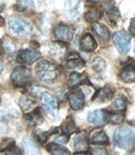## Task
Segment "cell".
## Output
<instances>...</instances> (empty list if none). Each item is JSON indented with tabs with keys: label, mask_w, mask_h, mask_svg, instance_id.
Returning a JSON list of instances; mask_svg holds the SVG:
<instances>
[{
	"label": "cell",
	"mask_w": 135,
	"mask_h": 155,
	"mask_svg": "<svg viewBox=\"0 0 135 155\" xmlns=\"http://www.w3.org/2000/svg\"><path fill=\"white\" fill-rule=\"evenodd\" d=\"M36 74L41 81L51 83L58 78L60 70L56 64L50 61L41 60L36 66Z\"/></svg>",
	"instance_id": "cell-1"
},
{
	"label": "cell",
	"mask_w": 135,
	"mask_h": 155,
	"mask_svg": "<svg viewBox=\"0 0 135 155\" xmlns=\"http://www.w3.org/2000/svg\"><path fill=\"white\" fill-rule=\"evenodd\" d=\"M114 143L117 147L126 151L132 150L135 145V135L128 127L121 126L114 131Z\"/></svg>",
	"instance_id": "cell-2"
},
{
	"label": "cell",
	"mask_w": 135,
	"mask_h": 155,
	"mask_svg": "<svg viewBox=\"0 0 135 155\" xmlns=\"http://www.w3.org/2000/svg\"><path fill=\"white\" fill-rule=\"evenodd\" d=\"M8 26L13 35L20 38L26 37L32 31V26L29 21L20 17H10L8 19Z\"/></svg>",
	"instance_id": "cell-3"
},
{
	"label": "cell",
	"mask_w": 135,
	"mask_h": 155,
	"mask_svg": "<svg viewBox=\"0 0 135 155\" xmlns=\"http://www.w3.org/2000/svg\"><path fill=\"white\" fill-rule=\"evenodd\" d=\"M112 42L121 54H126L131 48V38L127 32L118 31L112 35Z\"/></svg>",
	"instance_id": "cell-4"
},
{
	"label": "cell",
	"mask_w": 135,
	"mask_h": 155,
	"mask_svg": "<svg viewBox=\"0 0 135 155\" xmlns=\"http://www.w3.org/2000/svg\"><path fill=\"white\" fill-rule=\"evenodd\" d=\"M10 78H11L13 84L15 87H23L27 86L30 82L31 74L28 69L19 66L14 69Z\"/></svg>",
	"instance_id": "cell-5"
},
{
	"label": "cell",
	"mask_w": 135,
	"mask_h": 155,
	"mask_svg": "<svg viewBox=\"0 0 135 155\" xmlns=\"http://www.w3.org/2000/svg\"><path fill=\"white\" fill-rule=\"evenodd\" d=\"M82 0H66L64 6V15L70 21L77 20L80 15Z\"/></svg>",
	"instance_id": "cell-6"
},
{
	"label": "cell",
	"mask_w": 135,
	"mask_h": 155,
	"mask_svg": "<svg viewBox=\"0 0 135 155\" xmlns=\"http://www.w3.org/2000/svg\"><path fill=\"white\" fill-rule=\"evenodd\" d=\"M41 102L46 112L50 116H55L57 114V104L54 97L48 92H42L41 94Z\"/></svg>",
	"instance_id": "cell-7"
},
{
	"label": "cell",
	"mask_w": 135,
	"mask_h": 155,
	"mask_svg": "<svg viewBox=\"0 0 135 155\" xmlns=\"http://www.w3.org/2000/svg\"><path fill=\"white\" fill-rule=\"evenodd\" d=\"M39 56H40V54L37 51L26 48V49H22L18 53L17 59L21 64H31L37 60Z\"/></svg>",
	"instance_id": "cell-8"
},
{
	"label": "cell",
	"mask_w": 135,
	"mask_h": 155,
	"mask_svg": "<svg viewBox=\"0 0 135 155\" xmlns=\"http://www.w3.org/2000/svg\"><path fill=\"white\" fill-rule=\"evenodd\" d=\"M54 36L59 42H67L70 41L73 36L70 27L67 25H58L54 29Z\"/></svg>",
	"instance_id": "cell-9"
},
{
	"label": "cell",
	"mask_w": 135,
	"mask_h": 155,
	"mask_svg": "<svg viewBox=\"0 0 135 155\" xmlns=\"http://www.w3.org/2000/svg\"><path fill=\"white\" fill-rule=\"evenodd\" d=\"M68 102L71 109L74 110H80L84 105V95L80 90L71 92L68 95Z\"/></svg>",
	"instance_id": "cell-10"
},
{
	"label": "cell",
	"mask_w": 135,
	"mask_h": 155,
	"mask_svg": "<svg viewBox=\"0 0 135 155\" xmlns=\"http://www.w3.org/2000/svg\"><path fill=\"white\" fill-rule=\"evenodd\" d=\"M97 48V43L90 33H86L82 36L80 41V48L83 52H91Z\"/></svg>",
	"instance_id": "cell-11"
},
{
	"label": "cell",
	"mask_w": 135,
	"mask_h": 155,
	"mask_svg": "<svg viewBox=\"0 0 135 155\" xmlns=\"http://www.w3.org/2000/svg\"><path fill=\"white\" fill-rule=\"evenodd\" d=\"M113 95V90L110 87H104L97 91L91 98V101L97 103H104L108 101Z\"/></svg>",
	"instance_id": "cell-12"
},
{
	"label": "cell",
	"mask_w": 135,
	"mask_h": 155,
	"mask_svg": "<svg viewBox=\"0 0 135 155\" xmlns=\"http://www.w3.org/2000/svg\"><path fill=\"white\" fill-rule=\"evenodd\" d=\"M120 78L127 83L135 81V65L133 64H127L122 68L120 72Z\"/></svg>",
	"instance_id": "cell-13"
},
{
	"label": "cell",
	"mask_w": 135,
	"mask_h": 155,
	"mask_svg": "<svg viewBox=\"0 0 135 155\" xmlns=\"http://www.w3.org/2000/svg\"><path fill=\"white\" fill-rule=\"evenodd\" d=\"M105 113L103 109H96L93 112H90L88 115L89 123L95 124L97 126H102L105 122Z\"/></svg>",
	"instance_id": "cell-14"
},
{
	"label": "cell",
	"mask_w": 135,
	"mask_h": 155,
	"mask_svg": "<svg viewBox=\"0 0 135 155\" xmlns=\"http://www.w3.org/2000/svg\"><path fill=\"white\" fill-rule=\"evenodd\" d=\"M93 31L96 34L97 37H99V38L101 39V41L103 42H107L110 38V31L107 28V26H105L103 24L98 23V22H95L93 23L92 26Z\"/></svg>",
	"instance_id": "cell-15"
},
{
	"label": "cell",
	"mask_w": 135,
	"mask_h": 155,
	"mask_svg": "<svg viewBox=\"0 0 135 155\" xmlns=\"http://www.w3.org/2000/svg\"><path fill=\"white\" fill-rule=\"evenodd\" d=\"M85 64L84 60L78 54H72L68 56L67 62H66V67L69 70H77L83 68Z\"/></svg>",
	"instance_id": "cell-16"
},
{
	"label": "cell",
	"mask_w": 135,
	"mask_h": 155,
	"mask_svg": "<svg viewBox=\"0 0 135 155\" xmlns=\"http://www.w3.org/2000/svg\"><path fill=\"white\" fill-rule=\"evenodd\" d=\"M15 8L19 12L31 15L35 12L36 6L33 0H19L15 5Z\"/></svg>",
	"instance_id": "cell-17"
},
{
	"label": "cell",
	"mask_w": 135,
	"mask_h": 155,
	"mask_svg": "<svg viewBox=\"0 0 135 155\" xmlns=\"http://www.w3.org/2000/svg\"><path fill=\"white\" fill-rule=\"evenodd\" d=\"M74 148L76 153H84L89 150V143L84 135L79 134L74 137Z\"/></svg>",
	"instance_id": "cell-18"
},
{
	"label": "cell",
	"mask_w": 135,
	"mask_h": 155,
	"mask_svg": "<svg viewBox=\"0 0 135 155\" xmlns=\"http://www.w3.org/2000/svg\"><path fill=\"white\" fill-rule=\"evenodd\" d=\"M87 77L84 73H78V72H73L68 80V85L69 87H76L82 83L86 81Z\"/></svg>",
	"instance_id": "cell-19"
},
{
	"label": "cell",
	"mask_w": 135,
	"mask_h": 155,
	"mask_svg": "<svg viewBox=\"0 0 135 155\" xmlns=\"http://www.w3.org/2000/svg\"><path fill=\"white\" fill-rule=\"evenodd\" d=\"M19 104H20L21 109L25 112H27L30 110H32L36 107V101L34 99L33 97L28 95V94H25L20 97Z\"/></svg>",
	"instance_id": "cell-20"
},
{
	"label": "cell",
	"mask_w": 135,
	"mask_h": 155,
	"mask_svg": "<svg viewBox=\"0 0 135 155\" xmlns=\"http://www.w3.org/2000/svg\"><path fill=\"white\" fill-rule=\"evenodd\" d=\"M89 141L92 144L96 145H105L109 143L108 137L103 130H96L91 133Z\"/></svg>",
	"instance_id": "cell-21"
},
{
	"label": "cell",
	"mask_w": 135,
	"mask_h": 155,
	"mask_svg": "<svg viewBox=\"0 0 135 155\" xmlns=\"http://www.w3.org/2000/svg\"><path fill=\"white\" fill-rule=\"evenodd\" d=\"M25 119L26 121L32 126H37L43 121V117L39 109H34L31 112L26 114Z\"/></svg>",
	"instance_id": "cell-22"
},
{
	"label": "cell",
	"mask_w": 135,
	"mask_h": 155,
	"mask_svg": "<svg viewBox=\"0 0 135 155\" xmlns=\"http://www.w3.org/2000/svg\"><path fill=\"white\" fill-rule=\"evenodd\" d=\"M46 150L52 155H71V153L67 147H63L57 143L48 144L46 147Z\"/></svg>",
	"instance_id": "cell-23"
},
{
	"label": "cell",
	"mask_w": 135,
	"mask_h": 155,
	"mask_svg": "<svg viewBox=\"0 0 135 155\" xmlns=\"http://www.w3.org/2000/svg\"><path fill=\"white\" fill-rule=\"evenodd\" d=\"M65 52H66V47L65 45H63L62 42L52 43V45L51 46L50 54L52 57H54L55 59H59L63 58Z\"/></svg>",
	"instance_id": "cell-24"
},
{
	"label": "cell",
	"mask_w": 135,
	"mask_h": 155,
	"mask_svg": "<svg viewBox=\"0 0 135 155\" xmlns=\"http://www.w3.org/2000/svg\"><path fill=\"white\" fill-rule=\"evenodd\" d=\"M22 145L27 155H42L38 147L30 139L25 137L22 140Z\"/></svg>",
	"instance_id": "cell-25"
},
{
	"label": "cell",
	"mask_w": 135,
	"mask_h": 155,
	"mask_svg": "<svg viewBox=\"0 0 135 155\" xmlns=\"http://www.w3.org/2000/svg\"><path fill=\"white\" fill-rule=\"evenodd\" d=\"M102 16V11L98 8H92L84 15V20L89 23H95Z\"/></svg>",
	"instance_id": "cell-26"
},
{
	"label": "cell",
	"mask_w": 135,
	"mask_h": 155,
	"mask_svg": "<svg viewBox=\"0 0 135 155\" xmlns=\"http://www.w3.org/2000/svg\"><path fill=\"white\" fill-rule=\"evenodd\" d=\"M62 130H63V134L67 135V136H70L72 133L75 132L77 130L75 124L73 120L72 117H68L67 120L63 122V124L62 125Z\"/></svg>",
	"instance_id": "cell-27"
},
{
	"label": "cell",
	"mask_w": 135,
	"mask_h": 155,
	"mask_svg": "<svg viewBox=\"0 0 135 155\" xmlns=\"http://www.w3.org/2000/svg\"><path fill=\"white\" fill-rule=\"evenodd\" d=\"M2 45L4 48V51L8 54H13L15 50H16V45L15 42H14L12 38H8L7 36H4L2 41Z\"/></svg>",
	"instance_id": "cell-28"
},
{
	"label": "cell",
	"mask_w": 135,
	"mask_h": 155,
	"mask_svg": "<svg viewBox=\"0 0 135 155\" xmlns=\"http://www.w3.org/2000/svg\"><path fill=\"white\" fill-rule=\"evenodd\" d=\"M124 115L122 113H110L106 112L105 113V122H110L112 124H121L123 121Z\"/></svg>",
	"instance_id": "cell-29"
},
{
	"label": "cell",
	"mask_w": 135,
	"mask_h": 155,
	"mask_svg": "<svg viewBox=\"0 0 135 155\" xmlns=\"http://www.w3.org/2000/svg\"><path fill=\"white\" fill-rule=\"evenodd\" d=\"M111 109L113 111H123L126 109L125 97L120 95L118 97H116L111 104Z\"/></svg>",
	"instance_id": "cell-30"
},
{
	"label": "cell",
	"mask_w": 135,
	"mask_h": 155,
	"mask_svg": "<svg viewBox=\"0 0 135 155\" xmlns=\"http://www.w3.org/2000/svg\"><path fill=\"white\" fill-rule=\"evenodd\" d=\"M92 69L96 72H102L106 67V63L101 57H96L91 64Z\"/></svg>",
	"instance_id": "cell-31"
},
{
	"label": "cell",
	"mask_w": 135,
	"mask_h": 155,
	"mask_svg": "<svg viewBox=\"0 0 135 155\" xmlns=\"http://www.w3.org/2000/svg\"><path fill=\"white\" fill-rule=\"evenodd\" d=\"M49 136H50V134L47 133L46 131H37V132H36V140L40 143H42V144H44V143H46Z\"/></svg>",
	"instance_id": "cell-32"
},
{
	"label": "cell",
	"mask_w": 135,
	"mask_h": 155,
	"mask_svg": "<svg viewBox=\"0 0 135 155\" xmlns=\"http://www.w3.org/2000/svg\"><path fill=\"white\" fill-rule=\"evenodd\" d=\"M4 145L3 148L1 149V151H4V150H8L9 148H11L14 146H15V142L13 138H6V140L4 142Z\"/></svg>",
	"instance_id": "cell-33"
},
{
	"label": "cell",
	"mask_w": 135,
	"mask_h": 155,
	"mask_svg": "<svg viewBox=\"0 0 135 155\" xmlns=\"http://www.w3.org/2000/svg\"><path fill=\"white\" fill-rule=\"evenodd\" d=\"M5 155H23V153L19 147L14 146L11 148H9L8 150H7V153Z\"/></svg>",
	"instance_id": "cell-34"
},
{
	"label": "cell",
	"mask_w": 135,
	"mask_h": 155,
	"mask_svg": "<svg viewBox=\"0 0 135 155\" xmlns=\"http://www.w3.org/2000/svg\"><path fill=\"white\" fill-rule=\"evenodd\" d=\"M92 155H107L106 150L103 147H95L91 151Z\"/></svg>",
	"instance_id": "cell-35"
},
{
	"label": "cell",
	"mask_w": 135,
	"mask_h": 155,
	"mask_svg": "<svg viewBox=\"0 0 135 155\" xmlns=\"http://www.w3.org/2000/svg\"><path fill=\"white\" fill-rule=\"evenodd\" d=\"M68 136H67V135H64L63 134V136H61V137H59L56 140V142L57 143H67L68 141Z\"/></svg>",
	"instance_id": "cell-36"
},
{
	"label": "cell",
	"mask_w": 135,
	"mask_h": 155,
	"mask_svg": "<svg viewBox=\"0 0 135 155\" xmlns=\"http://www.w3.org/2000/svg\"><path fill=\"white\" fill-rule=\"evenodd\" d=\"M129 31H130L131 33L135 36V20L131 21L130 25H129Z\"/></svg>",
	"instance_id": "cell-37"
},
{
	"label": "cell",
	"mask_w": 135,
	"mask_h": 155,
	"mask_svg": "<svg viewBox=\"0 0 135 155\" xmlns=\"http://www.w3.org/2000/svg\"><path fill=\"white\" fill-rule=\"evenodd\" d=\"M3 68H4V62H3V60H1V59H0V73H1V71H2Z\"/></svg>",
	"instance_id": "cell-38"
},
{
	"label": "cell",
	"mask_w": 135,
	"mask_h": 155,
	"mask_svg": "<svg viewBox=\"0 0 135 155\" xmlns=\"http://www.w3.org/2000/svg\"><path fill=\"white\" fill-rule=\"evenodd\" d=\"M4 18H3V17H1V16H0V27H1V26H3V25H4Z\"/></svg>",
	"instance_id": "cell-39"
},
{
	"label": "cell",
	"mask_w": 135,
	"mask_h": 155,
	"mask_svg": "<svg viewBox=\"0 0 135 155\" xmlns=\"http://www.w3.org/2000/svg\"><path fill=\"white\" fill-rule=\"evenodd\" d=\"M74 155H87V154H86V152H84V153H75Z\"/></svg>",
	"instance_id": "cell-40"
},
{
	"label": "cell",
	"mask_w": 135,
	"mask_h": 155,
	"mask_svg": "<svg viewBox=\"0 0 135 155\" xmlns=\"http://www.w3.org/2000/svg\"><path fill=\"white\" fill-rule=\"evenodd\" d=\"M91 2H93V3H97V2H99V1H101V0H90Z\"/></svg>",
	"instance_id": "cell-41"
},
{
	"label": "cell",
	"mask_w": 135,
	"mask_h": 155,
	"mask_svg": "<svg viewBox=\"0 0 135 155\" xmlns=\"http://www.w3.org/2000/svg\"><path fill=\"white\" fill-rule=\"evenodd\" d=\"M0 155H4V154H3V153H0Z\"/></svg>",
	"instance_id": "cell-42"
},
{
	"label": "cell",
	"mask_w": 135,
	"mask_h": 155,
	"mask_svg": "<svg viewBox=\"0 0 135 155\" xmlns=\"http://www.w3.org/2000/svg\"><path fill=\"white\" fill-rule=\"evenodd\" d=\"M134 50H135V48H134Z\"/></svg>",
	"instance_id": "cell-43"
}]
</instances>
